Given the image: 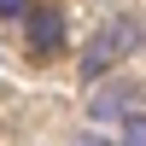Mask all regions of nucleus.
<instances>
[{"mask_svg": "<svg viewBox=\"0 0 146 146\" xmlns=\"http://www.w3.org/2000/svg\"><path fill=\"white\" fill-rule=\"evenodd\" d=\"M135 47H140V23H135V18L100 23V35H94L88 53H82V76H105V70H111L117 58H129Z\"/></svg>", "mask_w": 146, "mask_h": 146, "instance_id": "nucleus-1", "label": "nucleus"}, {"mask_svg": "<svg viewBox=\"0 0 146 146\" xmlns=\"http://www.w3.org/2000/svg\"><path fill=\"white\" fill-rule=\"evenodd\" d=\"M23 35H29L35 53H58V47H64V12H58V6H29Z\"/></svg>", "mask_w": 146, "mask_h": 146, "instance_id": "nucleus-2", "label": "nucleus"}, {"mask_svg": "<svg viewBox=\"0 0 146 146\" xmlns=\"http://www.w3.org/2000/svg\"><path fill=\"white\" fill-rule=\"evenodd\" d=\"M129 111H135V88H100L94 94V117H117L123 123Z\"/></svg>", "mask_w": 146, "mask_h": 146, "instance_id": "nucleus-3", "label": "nucleus"}, {"mask_svg": "<svg viewBox=\"0 0 146 146\" xmlns=\"http://www.w3.org/2000/svg\"><path fill=\"white\" fill-rule=\"evenodd\" d=\"M117 140L123 146H146V111H129L123 123H117Z\"/></svg>", "mask_w": 146, "mask_h": 146, "instance_id": "nucleus-4", "label": "nucleus"}, {"mask_svg": "<svg viewBox=\"0 0 146 146\" xmlns=\"http://www.w3.org/2000/svg\"><path fill=\"white\" fill-rule=\"evenodd\" d=\"M0 18H29V0H0Z\"/></svg>", "mask_w": 146, "mask_h": 146, "instance_id": "nucleus-5", "label": "nucleus"}, {"mask_svg": "<svg viewBox=\"0 0 146 146\" xmlns=\"http://www.w3.org/2000/svg\"><path fill=\"white\" fill-rule=\"evenodd\" d=\"M70 146H117V140H105V135H76Z\"/></svg>", "mask_w": 146, "mask_h": 146, "instance_id": "nucleus-6", "label": "nucleus"}]
</instances>
